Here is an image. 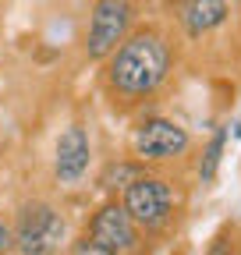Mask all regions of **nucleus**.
<instances>
[{"label": "nucleus", "mask_w": 241, "mask_h": 255, "mask_svg": "<svg viewBox=\"0 0 241 255\" xmlns=\"http://www.w3.org/2000/svg\"><path fill=\"white\" fill-rule=\"evenodd\" d=\"M167 68H170V53L163 39L153 32H138L117 46L110 60V82L124 96H145L167 78Z\"/></svg>", "instance_id": "1"}, {"label": "nucleus", "mask_w": 241, "mask_h": 255, "mask_svg": "<svg viewBox=\"0 0 241 255\" xmlns=\"http://www.w3.org/2000/svg\"><path fill=\"white\" fill-rule=\"evenodd\" d=\"M18 248L25 255H46L60 245V238H64V220H60V213L46 202H32L25 206L21 216H18Z\"/></svg>", "instance_id": "2"}, {"label": "nucleus", "mask_w": 241, "mask_h": 255, "mask_svg": "<svg viewBox=\"0 0 241 255\" xmlns=\"http://www.w3.org/2000/svg\"><path fill=\"white\" fill-rule=\"evenodd\" d=\"M131 21L128 0H100L93 7V21H89V57H107L117 50V43L124 39Z\"/></svg>", "instance_id": "3"}, {"label": "nucleus", "mask_w": 241, "mask_h": 255, "mask_svg": "<svg viewBox=\"0 0 241 255\" xmlns=\"http://www.w3.org/2000/svg\"><path fill=\"white\" fill-rule=\"evenodd\" d=\"M124 213L131 216V223L142 227H160L170 216V188L156 177H138L128 184L124 195Z\"/></svg>", "instance_id": "4"}, {"label": "nucleus", "mask_w": 241, "mask_h": 255, "mask_svg": "<svg viewBox=\"0 0 241 255\" xmlns=\"http://www.w3.org/2000/svg\"><path fill=\"white\" fill-rule=\"evenodd\" d=\"M131 145H135V152L142 159H170V156L188 149V131L181 124H174V121L156 117V121H145L138 128Z\"/></svg>", "instance_id": "5"}, {"label": "nucleus", "mask_w": 241, "mask_h": 255, "mask_svg": "<svg viewBox=\"0 0 241 255\" xmlns=\"http://www.w3.org/2000/svg\"><path fill=\"white\" fill-rule=\"evenodd\" d=\"M93 241L117 252V248H131L135 245V223L124 213V206H103L93 220Z\"/></svg>", "instance_id": "6"}, {"label": "nucleus", "mask_w": 241, "mask_h": 255, "mask_svg": "<svg viewBox=\"0 0 241 255\" xmlns=\"http://www.w3.org/2000/svg\"><path fill=\"white\" fill-rule=\"evenodd\" d=\"M85 167H89V135L78 124H71L57 138V177L64 184H71L85 174Z\"/></svg>", "instance_id": "7"}, {"label": "nucleus", "mask_w": 241, "mask_h": 255, "mask_svg": "<svg viewBox=\"0 0 241 255\" xmlns=\"http://www.w3.org/2000/svg\"><path fill=\"white\" fill-rule=\"evenodd\" d=\"M224 18H227V0H188L185 14H181L192 36H202V32L224 25Z\"/></svg>", "instance_id": "8"}, {"label": "nucleus", "mask_w": 241, "mask_h": 255, "mask_svg": "<svg viewBox=\"0 0 241 255\" xmlns=\"http://www.w3.org/2000/svg\"><path fill=\"white\" fill-rule=\"evenodd\" d=\"M224 138H227V131L220 128V131L213 135V142H209L206 156H202V167H199L202 181H213V177H217V167H220V152H224Z\"/></svg>", "instance_id": "9"}, {"label": "nucleus", "mask_w": 241, "mask_h": 255, "mask_svg": "<svg viewBox=\"0 0 241 255\" xmlns=\"http://www.w3.org/2000/svg\"><path fill=\"white\" fill-rule=\"evenodd\" d=\"M75 255H114V252L103 248V245H96V241H82V245L75 248Z\"/></svg>", "instance_id": "10"}, {"label": "nucleus", "mask_w": 241, "mask_h": 255, "mask_svg": "<svg viewBox=\"0 0 241 255\" xmlns=\"http://www.w3.org/2000/svg\"><path fill=\"white\" fill-rule=\"evenodd\" d=\"M7 245H11V231L4 227V223H0V252H4Z\"/></svg>", "instance_id": "11"}]
</instances>
